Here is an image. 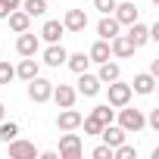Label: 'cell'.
Returning a JSON list of instances; mask_svg holds the SVG:
<instances>
[{
  "instance_id": "cell-1",
  "label": "cell",
  "mask_w": 159,
  "mask_h": 159,
  "mask_svg": "<svg viewBox=\"0 0 159 159\" xmlns=\"http://www.w3.org/2000/svg\"><path fill=\"white\" fill-rule=\"evenodd\" d=\"M112 122H116V125H122L128 134H137V131H143V128H147V116H143V109H137V106H131V103L119 106Z\"/></svg>"
},
{
  "instance_id": "cell-2",
  "label": "cell",
  "mask_w": 159,
  "mask_h": 159,
  "mask_svg": "<svg viewBox=\"0 0 159 159\" xmlns=\"http://www.w3.org/2000/svg\"><path fill=\"white\" fill-rule=\"evenodd\" d=\"M109 91H106V103L112 106V109H119V106H125V103H131V97H134V91H131V84H125L122 78H116V81H109L106 84Z\"/></svg>"
},
{
  "instance_id": "cell-3",
  "label": "cell",
  "mask_w": 159,
  "mask_h": 159,
  "mask_svg": "<svg viewBox=\"0 0 159 159\" xmlns=\"http://www.w3.org/2000/svg\"><path fill=\"white\" fill-rule=\"evenodd\" d=\"M59 159H81V134L72 131L59 134Z\"/></svg>"
},
{
  "instance_id": "cell-4",
  "label": "cell",
  "mask_w": 159,
  "mask_h": 159,
  "mask_svg": "<svg viewBox=\"0 0 159 159\" xmlns=\"http://www.w3.org/2000/svg\"><path fill=\"white\" fill-rule=\"evenodd\" d=\"M50 94H53V81H47V78H41V75H34L31 81H28V100H34V103H47Z\"/></svg>"
},
{
  "instance_id": "cell-5",
  "label": "cell",
  "mask_w": 159,
  "mask_h": 159,
  "mask_svg": "<svg viewBox=\"0 0 159 159\" xmlns=\"http://www.w3.org/2000/svg\"><path fill=\"white\" fill-rule=\"evenodd\" d=\"M112 16H116V22H119L122 28H128L131 22H137V19H140V10H137L134 0H122V3H116Z\"/></svg>"
},
{
  "instance_id": "cell-6",
  "label": "cell",
  "mask_w": 159,
  "mask_h": 159,
  "mask_svg": "<svg viewBox=\"0 0 159 159\" xmlns=\"http://www.w3.org/2000/svg\"><path fill=\"white\" fill-rule=\"evenodd\" d=\"M7 147H10V159H38V147L25 137H13Z\"/></svg>"
},
{
  "instance_id": "cell-7",
  "label": "cell",
  "mask_w": 159,
  "mask_h": 159,
  "mask_svg": "<svg viewBox=\"0 0 159 159\" xmlns=\"http://www.w3.org/2000/svg\"><path fill=\"white\" fill-rule=\"evenodd\" d=\"M81 112H78L75 106H66V109H59V116H56V128L59 131H78L81 128Z\"/></svg>"
},
{
  "instance_id": "cell-8",
  "label": "cell",
  "mask_w": 159,
  "mask_h": 159,
  "mask_svg": "<svg viewBox=\"0 0 159 159\" xmlns=\"http://www.w3.org/2000/svg\"><path fill=\"white\" fill-rule=\"evenodd\" d=\"M38 50H41V38L31 34V28L16 38V53H19V56H38Z\"/></svg>"
},
{
  "instance_id": "cell-9",
  "label": "cell",
  "mask_w": 159,
  "mask_h": 159,
  "mask_svg": "<svg viewBox=\"0 0 159 159\" xmlns=\"http://www.w3.org/2000/svg\"><path fill=\"white\" fill-rule=\"evenodd\" d=\"M66 56H69V50L59 41V44H47V50L41 53V62L50 66V69H59V66H66Z\"/></svg>"
},
{
  "instance_id": "cell-10",
  "label": "cell",
  "mask_w": 159,
  "mask_h": 159,
  "mask_svg": "<svg viewBox=\"0 0 159 159\" xmlns=\"http://www.w3.org/2000/svg\"><path fill=\"white\" fill-rule=\"evenodd\" d=\"M50 100L59 106V109H66V106H75V100H78V91L72 88V84H53V94H50Z\"/></svg>"
},
{
  "instance_id": "cell-11",
  "label": "cell",
  "mask_w": 159,
  "mask_h": 159,
  "mask_svg": "<svg viewBox=\"0 0 159 159\" xmlns=\"http://www.w3.org/2000/svg\"><path fill=\"white\" fill-rule=\"evenodd\" d=\"M62 28L72 31V34H81V31L88 28V13H84V10H66V16H62Z\"/></svg>"
},
{
  "instance_id": "cell-12",
  "label": "cell",
  "mask_w": 159,
  "mask_h": 159,
  "mask_svg": "<svg viewBox=\"0 0 159 159\" xmlns=\"http://www.w3.org/2000/svg\"><path fill=\"white\" fill-rule=\"evenodd\" d=\"M100 88H103V81H100L97 75H91V72H78V88H75V91L81 94V97H97Z\"/></svg>"
},
{
  "instance_id": "cell-13",
  "label": "cell",
  "mask_w": 159,
  "mask_h": 159,
  "mask_svg": "<svg viewBox=\"0 0 159 159\" xmlns=\"http://www.w3.org/2000/svg\"><path fill=\"white\" fill-rule=\"evenodd\" d=\"M109 53L116 56V59H131L134 56V44L128 41V34H116V38H109Z\"/></svg>"
},
{
  "instance_id": "cell-14",
  "label": "cell",
  "mask_w": 159,
  "mask_h": 159,
  "mask_svg": "<svg viewBox=\"0 0 159 159\" xmlns=\"http://www.w3.org/2000/svg\"><path fill=\"white\" fill-rule=\"evenodd\" d=\"M62 34H66V28H62V22L59 19H47L44 25H41V41H47V44H59L62 41Z\"/></svg>"
},
{
  "instance_id": "cell-15",
  "label": "cell",
  "mask_w": 159,
  "mask_h": 159,
  "mask_svg": "<svg viewBox=\"0 0 159 159\" xmlns=\"http://www.w3.org/2000/svg\"><path fill=\"white\" fill-rule=\"evenodd\" d=\"M131 91L140 94V97H150V94L156 91V75H150V72H137L134 81H131Z\"/></svg>"
},
{
  "instance_id": "cell-16",
  "label": "cell",
  "mask_w": 159,
  "mask_h": 159,
  "mask_svg": "<svg viewBox=\"0 0 159 159\" xmlns=\"http://www.w3.org/2000/svg\"><path fill=\"white\" fill-rule=\"evenodd\" d=\"M97 137H103V143H106V147H119V143L128 137V131H125L122 125H112V122H109V125H103V128H100V134H97Z\"/></svg>"
},
{
  "instance_id": "cell-17",
  "label": "cell",
  "mask_w": 159,
  "mask_h": 159,
  "mask_svg": "<svg viewBox=\"0 0 159 159\" xmlns=\"http://www.w3.org/2000/svg\"><path fill=\"white\" fill-rule=\"evenodd\" d=\"M128 41L134 44V50H140V47L150 41V25H143L140 19H137V22H131V25H128Z\"/></svg>"
},
{
  "instance_id": "cell-18",
  "label": "cell",
  "mask_w": 159,
  "mask_h": 159,
  "mask_svg": "<svg viewBox=\"0 0 159 159\" xmlns=\"http://www.w3.org/2000/svg\"><path fill=\"white\" fill-rule=\"evenodd\" d=\"M34 75H41V62L34 56H22V62L16 66V78H22V81H31Z\"/></svg>"
},
{
  "instance_id": "cell-19",
  "label": "cell",
  "mask_w": 159,
  "mask_h": 159,
  "mask_svg": "<svg viewBox=\"0 0 159 159\" xmlns=\"http://www.w3.org/2000/svg\"><path fill=\"white\" fill-rule=\"evenodd\" d=\"M122 31V25L116 22V16L109 13V16H103L100 22H97V38H103V41H109V38H116Z\"/></svg>"
},
{
  "instance_id": "cell-20",
  "label": "cell",
  "mask_w": 159,
  "mask_h": 159,
  "mask_svg": "<svg viewBox=\"0 0 159 159\" xmlns=\"http://www.w3.org/2000/svg\"><path fill=\"white\" fill-rule=\"evenodd\" d=\"M88 59L91 62H106V59H112V53H109V41H103V38H97L94 44H91V50H88Z\"/></svg>"
},
{
  "instance_id": "cell-21",
  "label": "cell",
  "mask_w": 159,
  "mask_h": 159,
  "mask_svg": "<svg viewBox=\"0 0 159 159\" xmlns=\"http://www.w3.org/2000/svg\"><path fill=\"white\" fill-rule=\"evenodd\" d=\"M7 22H10V28H13L16 34H22V31L31 28V16H28L25 10H13V13L7 16Z\"/></svg>"
},
{
  "instance_id": "cell-22",
  "label": "cell",
  "mask_w": 159,
  "mask_h": 159,
  "mask_svg": "<svg viewBox=\"0 0 159 159\" xmlns=\"http://www.w3.org/2000/svg\"><path fill=\"white\" fill-rule=\"evenodd\" d=\"M97 78H100L103 84H109V81H116V78H122V69H119V62H112V59L100 62V69H97Z\"/></svg>"
},
{
  "instance_id": "cell-23",
  "label": "cell",
  "mask_w": 159,
  "mask_h": 159,
  "mask_svg": "<svg viewBox=\"0 0 159 159\" xmlns=\"http://www.w3.org/2000/svg\"><path fill=\"white\" fill-rule=\"evenodd\" d=\"M66 66L78 75V72H88V66H91V59H88V53H69L66 56Z\"/></svg>"
},
{
  "instance_id": "cell-24",
  "label": "cell",
  "mask_w": 159,
  "mask_h": 159,
  "mask_svg": "<svg viewBox=\"0 0 159 159\" xmlns=\"http://www.w3.org/2000/svg\"><path fill=\"white\" fill-rule=\"evenodd\" d=\"M91 116H94L100 125H109V122L116 119V109H112L109 103H100V106H94V109H91Z\"/></svg>"
},
{
  "instance_id": "cell-25",
  "label": "cell",
  "mask_w": 159,
  "mask_h": 159,
  "mask_svg": "<svg viewBox=\"0 0 159 159\" xmlns=\"http://www.w3.org/2000/svg\"><path fill=\"white\" fill-rule=\"evenodd\" d=\"M13 137H19V125H16V122H7V119H0V143H10Z\"/></svg>"
},
{
  "instance_id": "cell-26",
  "label": "cell",
  "mask_w": 159,
  "mask_h": 159,
  "mask_svg": "<svg viewBox=\"0 0 159 159\" xmlns=\"http://www.w3.org/2000/svg\"><path fill=\"white\" fill-rule=\"evenodd\" d=\"M19 10H25L31 19H34V16H44V13H47V0H22Z\"/></svg>"
},
{
  "instance_id": "cell-27",
  "label": "cell",
  "mask_w": 159,
  "mask_h": 159,
  "mask_svg": "<svg viewBox=\"0 0 159 159\" xmlns=\"http://www.w3.org/2000/svg\"><path fill=\"white\" fill-rule=\"evenodd\" d=\"M112 159H137V147H131V143H119V147H112Z\"/></svg>"
},
{
  "instance_id": "cell-28",
  "label": "cell",
  "mask_w": 159,
  "mask_h": 159,
  "mask_svg": "<svg viewBox=\"0 0 159 159\" xmlns=\"http://www.w3.org/2000/svg\"><path fill=\"white\" fill-rule=\"evenodd\" d=\"M13 78H16V66L7 62V59H0V84H10Z\"/></svg>"
},
{
  "instance_id": "cell-29",
  "label": "cell",
  "mask_w": 159,
  "mask_h": 159,
  "mask_svg": "<svg viewBox=\"0 0 159 159\" xmlns=\"http://www.w3.org/2000/svg\"><path fill=\"white\" fill-rule=\"evenodd\" d=\"M81 128H84V134H88V137H97L103 125H100V122H97L94 116H88V119H81Z\"/></svg>"
},
{
  "instance_id": "cell-30",
  "label": "cell",
  "mask_w": 159,
  "mask_h": 159,
  "mask_svg": "<svg viewBox=\"0 0 159 159\" xmlns=\"http://www.w3.org/2000/svg\"><path fill=\"white\" fill-rule=\"evenodd\" d=\"M116 3H119V0H94V10H97L100 16H109V13L116 10Z\"/></svg>"
},
{
  "instance_id": "cell-31",
  "label": "cell",
  "mask_w": 159,
  "mask_h": 159,
  "mask_svg": "<svg viewBox=\"0 0 159 159\" xmlns=\"http://www.w3.org/2000/svg\"><path fill=\"white\" fill-rule=\"evenodd\" d=\"M94 159H112V147H106V143H100V147H94V153H91Z\"/></svg>"
},
{
  "instance_id": "cell-32",
  "label": "cell",
  "mask_w": 159,
  "mask_h": 159,
  "mask_svg": "<svg viewBox=\"0 0 159 159\" xmlns=\"http://www.w3.org/2000/svg\"><path fill=\"white\" fill-rule=\"evenodd\" d=\"M147 128L159 131V109H150V116H147Z\"/></svg>"
},
{
  "instance_id": "cell-33",
  "label": "cell",
  "mask_w": 159,
  "mask_h": 159,
  "mask_svg": "<svg viewBox=\"0 0 159 159\" xmlns=\"http://www.w3.org/2000/svg\"><path fill=\"white\" fill-rule=\"evenodd\" d=\"M38 156H41V159H59L56 150H44V153H38Z\"/></svg>"
},
{
  "instance_id": "cell-34",
  "label": "cell",
  "mask_w": 159,
  "mask_h": 159,
  "mask_svg": "<svg viewBox=\"0 0 159 159\" xmlns=\"http://www.w3.org/2000/svg\"><path fill=\"white\" fill-rule=\"evenodd\" d=\"M150 41H159V22H156V25H150Z\"/></svg>"
},
{
  "instance_id": "cell-35",
  "label": "cell",
  "mask_w": 159,
  "mask_h": 159,
  "mask_svg": "<svg viewBox=\"0 0 159 159\" xmlns=\"http://www.w3.org/2000/svg\"><path fill=\"white\" fill-rule=\"evenodd\" d=\"M10 16V7H7V0H0V19H7Z\"/></svg>"
},
{
  "instance_id": "cell-36",
  "label": "cell",
  "mask_w": 159,
  "mask_h": 159,
  "mask_svg": "<svg viewBox=\"0 0 159 159\" xmlns=\"http://www.w3.org/2000/svg\"><path fill=\"white\" fill-rule=\"evenodd\" d=\"M7 7H10V13H13V10H19V7H22V0H7Z\"/></svg>"
},
{
  "instance_id": "cell-37",
  "label": "cell",
  "mask_w": 159,
  "mask_h": 159,
  "mask_svg": "<svg viewBox=\"0 0 159 159\" xmlns=\"http://www.w3.org/2000/svg\"><path fill=\"white\" fill-rule=\"evenodd\" d=\"M0 119H7V106L3 103H0Z\"/></svg>"
},
{
  "instance_id": "cell-38",
  "label": "cell",
  "mask_w": 159,
  "mask_h": 159,
  "mask_svg": "<svg viewBox=\"0 0 159 159\" xmlns=\"http://www.w3.org/2000/svg\"><path fill=\"white\" fill-rule=\"evenodd\" d=\"M153 3H159V0H153Z\"/></svg>"
},
{
  "instance_id": "cell-39",
  "label": "cell",
  "mask_w": 159,
  "mask_h": 159,
  "mask_svg": "<svg viewBox=\"0 0 159 159\" xmlns=\"http://www.w3.org/2000/svg\"><path fill=\"white\" fill-rule=\"evenodd\" d=\"M47 3H50V0H47Z\"/></svg>"
}]
</instances>
